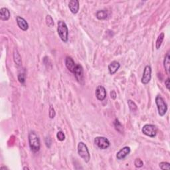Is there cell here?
<instances>
[{"label": "cell", "mask_w": 170, "mask_h": 170, "mask_svg": "<svg viewBox=\"0 0 170 170\" xmlns=\"http://www.w3.org/2000/svg\"><path fill=\"white\" fill-rule=\"evenodd\" d=\"M134 166L136 168H140L144 166V162L140 158H136L134 161Z\"/></svg>", "instance_id": "cell-23"}, {"label": "cell", "mask_w": 170, "mask_h": 170, "mask_svg": "<svg viewBox=\"0 0 170 170\" xmlns=\"http://www.w3.org/2000/svg\"><path fill=\"white\" fill-rule=\"evenodd\" d=\"M18 80L19 83L21 84H24L25 82V73H20L18 75Z\"/></svg>", "instance_id": "cell-27"}, {"label": "cell", "mask_w": 170, "mask_h": 170, "mask_svg": "<svg viewBox=\"0 0 170 170\" xmlns=\"http://www.w3.org/2000/svg\"><path fill=\"white\" fill-rule=\"evenodd\" d=\"M161 169H170V163L168 162H161L159 164Z\"/></svg>", "instance_id": "cell-24"}, {"label": "cell", "mask_w": 170, "mask_h": 170, "mask_svg": "<svg viewBox=\"0 0 170 170\" xmlns=\"http://www.w3.org/2000/svg\"><path fill=\"white\" fill-rule=\"evenodd\" d=\"M57 32L59 37L63 42H66L69 39V29H68L67 25L63 21H58Z\"/></svg>", "instance_id": "cell-2"}, {"label": "cell", "mask_w": 170, "mask_h": 170, "mask_svg": "<svg viewBox=\"0 0 170 170\" xmlns=\"http://www.w3.org/2000/svg\"><path fill=\"white\" fill-rule=\"evenodd\" d=\"M142 133L147 136L150 138H154L157 134L158 129L156 126L153 124H146L142 128Z\"/></svg>", "instance_id": "cell-5"}, {"label": "cell", "mask_w": 170, "mask_h": 170, "mask_svg": "<svg viewBox=\"0 0 170 170\" xmlns=\"http://www.w3.org/2000/svg\"><path fill=\"white\" fill-rule=\"evenodd\" d=\"M29 144L30 149L33 152H37L41 148V142L39 138L35 132H31L29 134Z\"/></svg>", "instance_id": "cell-1"}, {"label": "cell", "mask_w": 170, "mask_h": 170, "mask_svg": "<svg viewBox=\"0 0 170 170\" xmlns=\"http://www.w3.org/2000/svg\"><path fill=\"white\" fill-rule=\"evenodd\" d=\"M65 65H66L69 70L73 73L76 64H75L74 60L70 56H67L66 59H65Z\"/></svg>", "instance_id": "cell-14"}, {"label": "cell", "mask_w": 170, "mask_h": 170, "mask_svg": "<svg viewBox=\"0 0 170 170\" xmlns=\"http://www.w3.org/2000/svg\"><path fill=\"white\" fill-rule=\"evenodd\" d=\"M56 115V113H55V110L54 109V108L53 106V105H50L49 107V118L51 119H53L55 118Z\"/></svg>", "instance_id": "cell-25"}, {"label": "cell", "mask_w": 170, "mask_h": 170, "mask_svg": "<svg viewBox=\"0 0 170 170\" xmlns=\"http://www.w3.org/2000/svg\"><path fill=\"white\" fill-rule=\"evenodd\" d=\"M56 138H57L58 140L59 141H63L65 140V135L63 133V132L62 131H59L57 132V134H56Z\"/></svg>", "instance_id": "cell-26"}, {"label": "cell", "mask_w": 170, "mask_h": 170, "mask_svg": "<svg viewBox=\"0 0 170 170\" xmlns=\"http://www.w3.org/2000/svg\"><path fill=\"white\" fill-rule=\"evenodd\" d=\"M152 78V68L149 65L145 67L141 81L144 84H148Z\"/></svg>", "instance_id": "cell-7"}, {"label": "cell", "mask_w": 170, "mask_h": 170, "mask_svg": "<svg viewBox=\"0 0 170 170\" xmlns=\"http://www.w3.org/2000/svg\"><path fill=\"white\" fill-rule=\"evenodd\" d=\"M165 85H166V87L167 88V89H168V90H169V85H170V83H169V78H168L166 79V80L165 81Z\"/></svg>", "instance_id": "cell-29"}, {"label": "cell", "mask_w": 170, "mask_h": 170, "mask_svg": "<svg viewBox=\"0 0 170 170\" xmlns=\"http://www.w3.org/2000/svg\"><path fill=\"white\" fill-rule=\"evenodd\" d=\"M0 169H1V170H5V169H7V168H5V167L2 166V167H1V168H0Z\"/></svg>", "instance_id": "cell-30"}, {"label": "cell", "mask_w": 170, "mask_h": 170, "mask_svg": "<svg viewBox=\"0 0 170 170\" xmlns=\"http://www.w3.org/2000/svg\"><path fill=\"white\" fill-rule=\"evenodd\" d=\"M131 149L128 146H125L122 148L117 154V158L119 160H124L128 155L130 154Z\"/></svg>", "instance_id": "cell-9"}, {"label": "cell", "mask_w": 170, "mask_h": 170, "mask_svg": "<svg viewBox=\"0 0 170 170\" xmlns=\"http://www.w3.org/2000/svg\"><path fill=\"white\" fill-rule=\"evenodd\" d=\"M96 17L99 20H104L108 18V13L106 10H99L96 12Z\"/></svg>", "instance_id": "cell-18"}, {"label": "cell", "mask_w": 170, "mask_h": 170, "mask_svg": "<svg viewBox=\"0 0 170 170\" xmlns=\"http://www.w3.org/2000/svg\"><path fill=\"white\" fill-rule=\"evenodd\" d=\"M164 37H165V35H164L163 33H161L160 35L158 36V37L156 40V42H155V47H156L157 49H159L160 48L164 39Z\"/></svg>", "instance_id": "cell-19"}, {"label": "cell", "mask_w": 170, "mask_h": 170, "mask_svg": "<svg viewBox=\"0 0 170 170\" xmlns=\"http://www.w3.org/2000/svg\"><path fill=\"white\" fill-rule=\"evenodd\" d=\"M74 75L78 82H81L83 78V68L80 64H77L74 70Z\"/></svg>", "instance_id": "cell-10"}, {"label": "cell", "mask_w": 170, "mask_h": 170, "mask_svg": "<svg viewBox=\"0 0 170 170\" xmlns=\"http://www.w3.org/2000/svg\"><path fill=\"white\" fill-rule=\"evenodd\" d=\"M155 104L157 106L158 114L161 117H163L168 111V105L161 95H158L155 97Z\"/></svg>", "instance_id": "cell-3"}, {"label": "cell", "mask_w": 170, "mask_h": 170, "mask_svg": "<svg viewBox=\"0 0 170 170\" xmlns=\"http://www.w3.org/2000/svg\"><path fill=\"white\" fill-rule=\"evenodd\" d=\"M128 104L130 110H131L132 112H134L136 111L138 109V106L136 105V104L134 101H132V100H128Z\"/></svg>", "instance_id": "cell-21"}, {"label": "cell", "mask_w": 170, "mask_h": 170, "mask_svg": "<svg viewBox=\"0 0 170 170\" xmlns=\"http://www.w3.org/2000/svg\"><path fill=\"white\" fill-rule=\"evenodd\" d=\"M45 21H46V24L48 27H51L54 25V21H53V19L52 18V17L49 15H47L46 16V19H45Z\"/></svg>", "instance_id": "cell-22"}, {"label": "cell", "mask_w": 170, "mask_h": 170, "mask_svg": "<svg viewBox=\"0 0 170 170\" xmlns=\"http://www.w3.org/2000/svg\"><path fill=\"white\" fill-rule=\"evenodd\" d=\"M120 64L117 61H112L111 63L109 64L108 67V71L110 75L115 74V73L118 71V69H120Z\"/></svg>", "instance_id": "cell-12"}, {"label": "cell", "mask_w": 170, "mask_h": 170, "mask_svg": "<svg viewBox=\"0 0 170 170\" xmlns=\"http://www.w3.org/2000/svg\"><path fill=\"white\" fill-rule=\"evenodd\" d=\"M114 125L116 130H117L118 132H119L120 133H122L124 132V128H123V126L122 125L121 123L119 122V120L118 119H116L114 122Z\"/></svg>", "instance_id": "cell-20"}, {"label": "cell", "mask_w": 170, "mask_h": 170, "mask_svg": "<svg viewBox=\"0 0 170 170\" xmlns=\"http://www.w3.org/2000/svg\"><path fill=\"white\" fill-rule=\"evenodd\" d=\"M13 60L17 65H18V66L21 65L22 64L21 57L17 49H14L13 50Z\"/></svg>", "instance_id": "cell-17"}, {"label": "cell", "mask_w": 170, "mask_h": 170, "mask_svg": "<svg viewBox=\"0 0 170 170\" xmlns=\"http://www.w3.org/2000/svg\"><path fill=\"white\" fill-rule=\"evenodd\" d=\"M94 142L101 149H106L110 146L109 140L105 137H96L95 138Z\"/></svg>", "instance_id": "cell-6"}, {"label": "cell", "mask_w": 170, "mask_h": 170, "mask_svg": "<svg viewBox=\"0 0 170 170\" xmlns=\"http://www.w3.org/2000/svg\"><path fill=\"white\" fill-rule=\"evenodd\" d=\"M69 7L72 13H77L79 10V1L78 0H71L69 3Z\"/></svg>", "instance_id": "cell-13"}, {"label": "cell", "mask_w": 170, "mask_h": 170, "mask_svg": "<svg viewBox=\"0 0 170 170\" xmlns=\"http://www.w3.org/2000/svg\"><path fill=\"white\" fill-rule=\"evenodd\" d=\"M110 97H111V98L114 99V100L117 98V93H116L114 90H112V91L110 92Z\"/></svg>", "instance_id": "cell-28"}, {"label": "cell", "mask_w": 170, "mask_h": 170, "mask_svg": "<svg viewBox=\"0 0 170 170\" xmlns=\"http://www.w3.org/2000/svg\"><path fill=\"white\" fill-rule=\"evenodd\" d=\"M163 66L165 67L166 72L167 75H169V67H170V55H169V51L166 53V55L164 57L163 61Z\"/></svg>", "instance_id": "cell-16"}, {"label": "cell", "mask_w": 170, "mask_h": 170, "mask_svg": "<svg viewBox=\"0 0 170 170\" xmlns=\"http://www.w3.org/2000/svg\"><path fill=\"white\" fill-rule=\"evenodd\" d=\"M96 96L98 100L103 101L106 97V90L103 86H98L96 89Z\"/></svg>", "instance_id": "cell-8"}, {"label": "cell", "mask_w": 170, "mask_h": 170, "mask_svg": "<svg viewBox=\"0 0 170 170\" xmlns=\"http://www.w3.org/2000/svg\"><path fill=\"white\" fill-rule=\"evenodd\" d=\"M16 21L17 23H18V27L20 28V29L23 31H27L29 28V24L27 22V21L25 20L24 18H21L20 16H18L16 18Z\"/></svg>", "instance_id": "cell-11"}, {"label": "cell", "mask_w": 170, "mask_h": 170, "mask_svg": "<svg viewBox=\"0 0 170 170\" xmlns=\"http://www.w3.org/2000/svg\"><path fill=\"white\" fill-rule=\"evenodd\" d=\"M10 18V10L6 7H2L0 10V19L3 21H7Z\"/></svg>", "instance_id": "cell-15"}, {"label": "cell", "mask_w": 170, "mask_h": 170, "mask_svg": "<svg viewBox=\"0 0 170 170\" xmlns=\"http://www.w3.org/2000/svg\"><path fill=\"white\" fill-rule=\"evenodd\" d=\"M25 169H29V168H28V167H24L23 170H25Z\"/></svg>", "instance_id": "cell-31"}, {"label": "cell", "mask_w": 170, "mask_h": 170, "mask_svg": "<svg viewBox=\"0 0 170 170\" xmlns=\"http://www.w3.org/2000/svg\"><path fill=\"white\" fill-rule=\"evenodd\" d=\"M78 154L83 158L85 162H89L90 159V155L87 146L83 141H80L78 144Z\"/></svg>", "instance_id": "cell-4"}]
</instances>
